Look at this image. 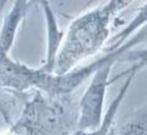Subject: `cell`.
Returning <instances> with one entry per match:
<instances>
[{
  "label": "cell",
  "mask_w": 147,
  "mask_h": 135,
  "mask_svg": "<svg viewBox=\"0 0 147 135\" xmlns=\"http://www.w3.org/2000/svg\"><path fill=\"white\" fill-rule=\"evenodd\" d=\"M42 5H43V12H45L46 22H47V55H46V61L40 70L45 72L46 74H52L56 70L59 51L61 50V42H63L65 33L59 29L55 13L50 8L48 1H43Z\"/></svg>",
  "instance_id": "obj_3"
},
{
  "label": "cell",
  "mask_w": 147,
  "mask_h": 135,
  "mask_svg": "<svg viewBox=\"0 0 147 135\" xmlns=\"http://www.w3.org/2000/svg\"><path fill=\"white\" fill-rule=\"evenodd\" d=\"M108 135H147V104L137 110L124 124L113 127Z\"/></svg>",
  "instance_id": "obj_6"
},
{
  "label": "cell",
  "mask_w": 147,
  "mask_h": 135,
  "mask_svg": "<svg viewBox=\"0 0 147 135\" xmlns=\"http://www.w3.org/2000/svg\"><path fill=\"white\" fill-rule=\"evenodd\" d=\"M134 77H136V74L128 75V78H126L125 83L122 85L120 92L117 94L116 99L112 101V104L109 105L108 110H107V113L104 114V117H103V122H102V125H100L99 129L92 130V131L78 130V131L73 132L72 135H108V132L111 131L112 124H113V121H115V116H116V113H117V110H119L120 105L122 104V100L125 99V95H126V92H128V90H129V87H130L131 82H133V78Z\"/></svg>",
  "instance_id": "obj_5"
},
{
  "label": "cell",
  "mask_w": 147,
  "mask_h": 135,
  "mask_svg": "<svg viewBox=\"0 0 147 135\" xmlns=\"http://www.w3.org/2000/svg\"><path fill=\"white\" fill-rule=\"evenodd\" d=\"M120 61H128V62H133V65L129 69L124 70V72L119 73L117 75H115L112 79H109V85L113 83L115 81H119L120 78L125 77V75H130V74H137L139 70L147 68V48L143 50H134L129 51L128 53H125L121 57Z\"/></svg>",
  "instance_id": "obj_8"
},
{
  "label": "cell",
  "mask_w": 147,
  "mask_h": 135,
  "mask_svg": "<svg viewBox=\"0 0 147 135\" xmlns=\"http://www.w3.org/2000/svg\"><path fill=\"white\" fill-rule=\"evenodd\" d=\"M147 39V29L137 34L136 38L120 47L117 51L107 53L103 58L94 61L87 66H83L76 72H70L65 75H57L55 81L56 94L70 92L81 85L87 77L92 75L87 90L85 91L80 101V117H78V130L92 131L100 127L103 122V104L106 97L107 86L109 85V73L112 65L121 60L125 51L137 46L142 40Z\"/></svg>",
  "instance_id": "obj_1"
},
{
  "label": "cell",
  "mask_w": 147,
  "mask_h": 135,
  "mask_svg": "<svg viewBox=\"0 0 147 135\" xmlns=\"http://www.w3.org/2000/svg\"><path fill=\"white\" fill-rule=\"evenodd\" d=\"M146 22H147V4L139 9L138 14L136 16V18H134L124 30L120 31L117 35H115L113 38L109 40V46H108V48H107V53L115 52V51H117L120 47H122L124 43H126L128 36L131 35V34L134 33V30L141 28V26L144 25Z\"/></svg>",
  "instance_id": "obj_7"
},
{
  "label": "cell",
  "mask_w": 147,
  "mask_h": 135,
  "mask_svg": "<svg viewBox=\"0 0 147 135\" xmlns=\"http://www.w3.org/2000/svg\"><path fill=\"white\" fill-rule=\"evenodd\" d=\"M0 113H1V116L4 117V120H5V122H9V117L8 114H7V110L3 108V105L0 104Z\"/></svg>",
  "instance_id": "obj_9"
},
{
  "label": "cell",
  "mask_w": 147,
  "mask_h": 135,
  "mask_svg": "<svg viewBox=\"0 0 147 135\" xmlns=\"http://www.w3.org/2000/svg\"><path fill=\"white\" fill-rule=\"evenodd\" d=\"M129 1H109L106 5L85 13L70 24L65 43L59 52L56 75H65L82 58L96 53L108 36L112 16L126 7Z\"/></svg>",
  "instance_id": "obj_2"
},
{
  "label": "cell",
  "mask_w": 147,
  "mask_h": 135,
  "mask_svg": "<svg viewBox=\"0 0 147 135\" xmlns=\"http://www.w3.org/2000/svg\"><path fill=\"white\" fill-rule=\"evenodd\" d=\"M28 5L29 3H26V1H16L12 11L9 12L8 16L4 19L3 29L0 33V48L5 53H8L12 46H13L14 36H16V33L18 30V26L28 13Z\"/></svg>",
  "instance_id": "obj_4"
}]
</instances>
